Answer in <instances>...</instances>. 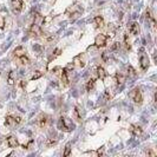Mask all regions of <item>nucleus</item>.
Returning <instances> with one entry per match:
<instances>
[{
  "label": "nucleus",
  "instance_id": "1",
  "mask_svg": "<svg viewBox=\"0 0 157 157\" xmlns=\"http://www.w3.org/2000/svg\"><path fill=\"white\" fill-rule=\"evenodd\" d=\"M21 123V117L20 116H11L8 115L5 119V125L8 128H14Z\"/></svg>",
  "mask_w": 157,
  "mask_h": 157
},
{
  "label": "nucleus",
  "instance_id": "2",
  "mask_svg": "<svg viewBox=\"0 0 157 157\" xmlns=\"http://www.w3.org/2000/svg\"><path fill=\"white\" fill-rule=\"evenodd\" d=\"M129 98L132 99L135 103L137 104H141L142 100H143V97H142V92H141V89L139 88H135L132 89L130 92H129Z\"/></svg>",
  "mask_w": 157,
  "mask_h": 157
},
{
  "label": "nucleus",
  "instance_id": "3",
  "mask_svg": "<svg viewBox=\"0 0 157 157\" xmlns=\"http://www.w3.org/2000/svg\"><path fill=\"white\" fill-rule=\"evenodd\" d=\"M110 36H105V34H98L95 39V46L96 47H104L107 46V43L109 40Z\"/></svg>",
  "mask_w": 157,
  "mask_h": 157
},
{
  "label": "nucleus",
  "instance_id": "4",
  "mask_svg": "<svg viewBox=\"0 0 157 157\" xmlns=\"http://www.w3.org/2000/svg\"><path fill=\"white\" fill-rule=\"evenodd\" d=\"M139 66H141L143 71H145L149 67V57L145 52H142V53L139 55Z\"/></svg>",
  "mask_w": 157,
  "mask_h": 157
},
{
  "label": "nucleus",
  "instance_id": "5",
  "mask_svg": "<svg viewBox=\"0 0 157 157\" xmlns=\"http://www.w3.org/2000/svg\"><path fill=\"white\" fill-rule=\"evenodd\" d=\"M85 64H86V57H85L84 53L83 55L80 53V55H78V56L75 57V59H73V66L76 65L78 67H84Z\"/></svg>",
  "mask_w": 157,
  "mask_h": 157
},
{
  "label": "nucleus",
  "instance_id": "6",
  "mask_svg": "<svg viewBox=\"0 0 157 157\" xmlns=\"http://www.w3.org/2000/svg\"><path fill=\"white\" fill-rule=\"evenodd\" d=\"M30 34H31V36H34V37H39V36H41V34H43V30H41L40 25L33 23L32 26L30 27Z\"/></svg>",
  "mask_w": 157,
  "mask_h": 157
},
{
  "label": "nucleus",
  "instance_id": "7",
  "mask_svg": "<svg viewBox=\"0 0 157 157\" xmlns=\"http://www.w3.org/2000/svg\"><path fill=\"white\" fill-rule=\"evenodd\" d=\"M48 120H50V118H48V116L47 115H45V113H41L38 118H37V125L39 127V128H45L46 125H47V123H48Z\"/></svg>",
  "mask_w": 157,
  "mask_h": 157
},
{
  "label": "nucleus",
  "instance_id": "8",
  "mask_svg": "<svg viewBox=\"0 0 157 157\" xmlns=\"http://www.w3.org/2000/svg\"><path fill=\"white\" fill-rule=\"evenodd\" d=\"M58 127H59V129H60V130H63V131H65V132H70V131H71V128H70V127L66 124V118H65V117H63V116L59 118Z\"/></svg>",
  "mask_w": 157,
  "mask_h": 157
},
{
  "label": "nucleus",
  "instance_id": "9",
  "mask_svg": "<svg viewBox=\"0 0 157 157\" xmlns=\"http://www.w3.org/2000/svg\"><path fill=\"white\" fill-rule=\"evenodd\" d=\"M6 143H7V145L10 148H17V147L19 145V142H18V139H17V137L15 136H12V135L6 138Z\"/></svg>",
  "mask_w": 157,
  "mask_h": 157
},
{
  "label": "nucleus",
  "instance_id": "10",
  "mask_svg": "<svg viewBox=\"0 0 157 157\" xmlns=\"http://www.w3.org/2000/svg\"><path fill=\"white\" fill-rule=\"evenodd\" d=\"M67 68H60V79H62V83L65 85V86H68V76H67Z\"/></svg>",
  "mask_w": 157,
  "mask_h": 157
},
{
  "label": "nucleus",
  "instance_id": "11",
  "mask_svg": "<svg viewBox=\"0 0 157 157\" xmlns=\"http://www.w3.org/2000/svg\"><path fill=\"white\" fill-rule=\"evenodd\" d=\"M96 73H97V77L100 79V80H104L107 78V76H108V73H107V71L104 70V67L103 66H97V68H96Z\"/></svg>",
  "mask_w": 157,
  "mask_h": 157
},
{
  "label": "nucleus",
  "instance_id": "12",
  "mask_svg": "<svg viewBox=\"0 0 157 157\" xmlns=\"http://www.w3.org/2000/svg\"><path fill=\"white\" fill-rule=\"evenodd\" d=\"M129 130H130V132H131L133 136H139V135H142V132H143V130H142L141 127L135 125V124H131V125L129 127Z\"/></svg>",
  "mask_w": 157,
  "mask_h": 157
},
{
  "label": "nucleus",
  "instance_id": "13",
  "mask_svg": "<svg viewBox=\"0 0 157 157\" xmlns=\"http://www.w3.org/2000/svg\"><path fill=\"white\" fill-rule=\"evenodd\" d=\"M11 5L12 7L15 10V11H21L23 10V6H24V3L23 0H11Z\"/></svg>",
  "mask_w": 157,
  "mask_h": 157
},
{
  "label": "nucleus",
  "instance_id": "14",
  "mask_svg": "<svg viewBox=\"0 0 157 157\" xmlns=\"http://www.w3.org/2000/svg\"><path fill=\"white\" fill-rule=\"evenodd\" d=\"M129 32L132 34V36H137V34L139 33V26H138V23L137 21H133L132 24H130Z\"/></svg>",
  "mask_w": 157,
  "mask_h": 157
},
{
  "label": "nucleus",
  "instance_id": "15",
  "mask_svg": "<svg viewBox=\"0 0 157 157\" xmlns=\"http://www.w3.org/2000/svg\"><path fill=\"white\" fill-rule=\"evenodd\" d=\"M115 82H116L117 85H122L125 82V76L120 72H116L115 73Z\"/></svg>",
  "mask_w": 157,
  "mask_h": 157
},
{
  "label": "nucleus",
  "instance_id": "16",
  "mask_svg": "<svg viewBox=\"0 0 157 157\" xmlns=\"http://www.w3.org/2000/svg\"><path fill=\"white\" fill-rule=\"evenodd\" d=\"M13 53H14V56H15L17 58H19V57L26 55V51H25V48H24L23 46H19V47H17V48L14 50Z\"/></svg>",
  "mask_w": 157,
  "mask_h": 157
},
{
  "label": "nucleus",
  "instance_id": "17",
  "mask_svg": "<svg viewBox=\"0 0 157 157\" xmlns=\"http://www.w3.org/2000/svg\"><path fill=\"white\" fill-rule=\"evenodd\" d=\"M147 19L149 20V23H150L151 27H152V28H155V26H156V21H155V18H154V15L151 14V11H150V10H147Z\"/></svg>",
  "mask_w": 157,
  "mask_h": 157
},
{
  "label": "nucleus",
  "instance_id": "18",
  "mask_svg": "<svg viewBox=\"0 0 157 157\" xmlns=\"http://www.w3.org/2000/svg\"><path fill=\"white\" fill-rule=\"evenodd\" d=\"M95 83H96V79L95 78H91L88 83H86V91L88 92H91L95 88Z\"/></svg>",
  "mask_w": 157,
  "mask_h": 157
},
{
  "label": "nucleus",
  "instance_id": "19",
  "mask_svg": "<svg viewBox=\"0 0 157 157\" xmlns=\"http://www.w3.org/2000/svg\"><path fill=\"white\" fill-rule=\"evenodd\" d=\"M73 118L78 122H82V113H80V110H79V107H75V110H73Z\"/></svg>",
  "mask_w": 157,
  "mask_h": 157
},
{
  "label": "nucleus",
  "instance_id": "20",
  "mask_svg": "<svg viewBox=\"0 0 157 157\" xmlns=\"http://www.w3.org/2000/svg\"><path fill=\"white\" fill-rule=\"evenodd\" d=\"M93 20H95V24H96L97 27H103V26H104V19H103V17L96 15Z\"/></svg>",
  "mask_w": 157,
  "mask_h": 157
},
{
  "label": "nucleus",
  "instance_id": "21",
  "mask_svg": "<svg viewBox=\"0 0 157 157\" xmlns=\"http://www.w3.org/2000/svg\"><path fill=\"white\" fill-rule=\"evenodd\" d=\"M14 82H15L14 72H13V71H10L8 76H7V83H8V85H13V84H14Z\"/></svg>",
  "mask_w": 157,
  "mask_h": 157
},
{
  "label": "nucleus",
  "instance_id": "22",
  "mask_svg": "<svg viewBox=\"0 0 157 157\" xmlns=\"http://www.w3.org/2000/svg\"><path fill=\"white\" fill-rule=\"evenodd\" d=\"M19 62L23 64V65H30V63H31V60H30V58L26 56V55H24V56H21V57H19Z\"/></svg>",
  "mask_w": 157,
  "mask_h": 157
},
{
  "label": "nucleus",
  "instance_id": "23",
  "mask_svg": "<svg viewBox=\"0 0 157 157\" xmlns=\"http://www.w3.org/2000/svg\"><path fill=\"white\" fill-rule=\"evenodd\" d=\"M124 45H125L127 51H130V50H131V44H130V40H129L128 34H124Z\"/></svg>",
  "mask_w": 157,
  "mask_h": 157
},
{
  "label": "nucleus",
  "instance_id": "24",
  "mask_svg": "<svg viewBox=\"0 0 157 157\" xmlns=\"http://www.w3.org/2000/svg\"><path fill=\"white\" fill-rule=\"evenodd\" d=\"M70 154H71V144L67 143V144H66V147H65L64 156H65V157H67V156H70Z\"/></svg>",
  "mask_w": 157,
  "mask_h": 157
},
{
  "label": "nucleus",
  "instance_id": "25",
  "mask_svg": "<svg viewBox=\"0 0 157 157\" xmlns=\"http://www.w3.org/2000/svg\"><path fill=\"white\" fill-rule=\"evenodd\" d=\"M43 77V73L40 72V71H36V72H34L33 73V76H32V80H37V79H39V78H41Z\"/></svg>",
  "mask_w": 157,
  "mask_h": 157
},
{
  "label": "nucleus",
  "instance_id": "26",
  "mask_svg": "<svg viewBox=\"0 0 157 157\" xmlns=\"http://www.w3.org/2000/svg\"><path fill=\"white\" fill-rule=\"evenodd\" d=\"M57 139H52V138H48L47 141H46V147H52V145H55V144H57Z\"/></svg>",
  "mask_w": 157,
  "mask_h": 157
},
{
  "label": "nucleus",
  "instance_id": "27",
  "mask_svg": "<svg viewBox=\"0 0 157 157\" xmlns=\"http://www.w3.org/2000/svg\"><path fill=\"white\" fill-rule=\"evenodd\" d=\"M120 48V43L119 41H116L112 44V46L110 47V51H118Z\"/></svg>",
  "mask_w": 157,
  "mask_h": 157
},
{
  "label": "nucleus",
  "instance_id": "28",
  "mask_svg": "<svg viewBox=\"0 0 157 157\" xmlns=\"http://www.w3.org/2000/svg\"><path fill=\"white\" fill-rule=\"evenodd\" d=\"M110 98H111L110 91H109V90H107L105 92H104V97H103V99H104V102H107V100H110Z\"/></svg>",
  "mask_w": 157,
  "mask_h": 157
},
{
  "label": "nucleus",
  "instance_id": "29",
  "mask_svg": "<svg viewBox=\"0 0 157 157\" xmlns=\"http://www.w3.org/2000/svg\"><path fill=\"white\" fill-rule=\"evenodd\" d=\"M128 73H129L130 76H132V77H135V76H136V71L133 70V67H132V66H129V67H128Z\"/></svg>",
  "mask_w": 157,
  "mask_h": 157
},
{
  "label": "nucleus",
  "instance_id": "30",
  "mask_svg": "<svg viewBox=\"0 0 157 157\" xmlns=\"http://www.w3.org/2000/svg\"><path fill=\"white\" fill-rule=\"evenodd\" d=\"M60 52H62L60 48H56V50H55V56H53V58L57 57V56H59V55H60Z\"/></svg>",
  "mask_w": 157,
  "mask_h": 157
},
{
  "label": "nucleus",
  "instance_id": "31",
  "mask_svg": "<svg viewBox=\"0 0 157 157\" xmlns=\"http://www.w3.org/2000/svg\"><path fill=\"white\" fill-rule=\"evenodd\" d=\"M103 154H104V147L97 150V155H98V156H100V155H103Z\"/></svg>",
  "mask_w": 157,
  "mask_h": 157
},
{
  "label": "nucleus",
  "instance_id": "32",
  "mask_svg": "<svg viewBox=\"0 0 157 157\" xmlns=\"http://www.w3.org/2000/svg\"><path fill=\"white\" fill-rule=\"evenodd\" d=\"M26 85H27V84H26V82H25V80H21V82H20V86H21L23 89H25V88H26Z\"/></svg>",
  "mask_w": 157,
  "mask_h": 157
}]
</instances>
